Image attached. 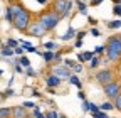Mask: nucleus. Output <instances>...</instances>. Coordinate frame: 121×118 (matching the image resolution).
Segmentation results:
<instances>
[{"label":"nucleus","instance_id":"f257e3e1","mask_svg":"<svg viewBox=\"0 0 121 118\" xmlns=\"http://www.w3.org/2000/svg\"><path fill=\"white\" fill-rule=\"evenodd\" d=\"M12 12H13V27L17 31H22V32H27V29L30 25V12L24 9L22 4H12L10 5Z\"/></svg>","mask_w":121,"mask_h":118},{"label":"nucleus","instance_id":"f03ea898","mask_svg":"<svg viewBox=\"0 0 121 118\" xmlns=\"http://www.w3.org/2000/svg\"><path fill=\"white\" fill-rule=\"evenodd\" d=\"M60 19H62V17H60V14H57L56 10H45V12H42L40 15H39L37 20L51 32V31H54V29L59 25Z\"/></svg>","mask_w":121,"mask_h":118},{"label":"nucleus","instance_id":"7ed1b4c3","mask_svg":"<svg viewBox=\"0 0 121 118\" xmlns=\"http://www.w3.org/2000/svg\"><path fill=\"white\" fill-rule=\"evenodd\" d=\"M106 57H108V61H118L121 57V41L118 36H111L106 42Z\"/></svg>","mask_w":121,"mask_h":118},{"label":"nucleus","instance_id":"20e7f679","mask_svg":"<svg viewBox=\"0 0 121 118\" xmlns=\"http://www.w3.org/2000/svg\"><path fill=\"white\" fill-rule=\"evenodd\" d=\"M103 91H104V95H106V98H108V100H114V98L121 93V84L113 79V81H109V83L103 84Z\"/></svg>","mask_w":121,"mask_h":118},{"label":"nucleus","instance_id":"39448f33","mask_svg":"<svg viewBox=\"0 0 121 118\" xmlns=\"http://www.w3.org/2000/svg\"><path fill=\"white\" fill-rule=\"evenodd\" d=\"M49 31L45 29L39 20H35V22H30V25H29V29H27V34L30 36V37H42V36H45Z\"/></svg>","mask_w":121,"mask_h":118},{"label":"nucleus","instance_id":"423d86ee","mask_svg":"<svg viewBox=\"0 0 121 118\" xmlns=\"http://www.w3.org/2000/svg\"><path fill=\"white\" fill-rule=\"evenodd\" d=\"M94 79L99 83V84H106V83H109V81H113L114 79V73L111 71V69H99L96 74H94Z\"/></svg>","mask_w":121,"mask_h":118},{"label":"nucleus","instance_id":"0eeeda50","mask_svg":"<svg viewBox=\"0 0 121 118\" xmlns=\"http://www.w3.org/2000/svg\"><path fill=\"white\" fill-rule=\"evenodd\" d=\"M52 73L56 76H59L60 79H69V76L72 74V69L67 68V66H64V64H57V66H54Z\"/></svg>","mask_w":121,"mask_h":118},{"label":"nucleus","instance_id":"6e6552de","mask_svg":"<svg viewBox=\"0 0 121 118\" xmlns=\"http://www.w3.org/2000/svg\"><path fill=\"white\" fill-rule=\"evenodd\" d=\"M60 83H62V79H60L59 76H56L54 73H51V74L45 76V84H47L49 88H57V86H60Z\"/></svg>","mask_w":121,"mask_h":118},{"label":"nucleus","instance_id":"1a4fd4ad","mask_svg":"<svg viewBox=\"0 0 121 118\" xmlns=\"http://www.w3.org/2000/svg\"><path fill=\"white\" fill-rule=\"evenodd\" d=\"M12 118H30V116L27 115V108H24L20 105V106H13L12 108Z\"/></svg>","mask_w":121,"mask_h":118},{"label":"nucleus","instance_id":"9d476101","mask_svg":"<svg viewBox=\"0 0 121 118\" xmlns=\"http://www.w3.org/2000/svg\"><path fill=\"white\" fill-rule=\"evenodd\" d=\"M67 2H69V0H56L54 5H52V10H56L57 14H60V17H62V14H64L66 7H67Z\"/></svg>","mask_w":121,"mask_h":118},{"label":"nucleus","instance_id":"9b49d317","mask_svg":"<svg viewBox=\"0 0 121 118\" xmlns=\"http://www.w3.org/2000/svg\"><path fill=\"white\" fill-rule=\"evenodd\" d=\"M0 56H2V57H13L15 56L13 47L7 46V44H2V47H0Z\"/></svg>","mask_w":121,"mask_h":118},{"label":"nucleus","instance_id":"f8f14e48","mask_svg":"<svg viewBox=\"0 0 121 118\" xmlns=\"http://www.w3.org/2000/svg\"><path fill=\"white\" fill-rule=\"evenodd\" d=\"M76 32H78V31H76L74 27H69V29H67V32L62 34L59 39H60V41H64V42H69V41H72V39L76 37Z\"/></svg>","mask_w":121,"mask_h":118},{"label":"nucleus","instance_id":"ddd939ff","mask_svg":"<svg viewBox=\"0 0 121 118\" xmlns=\"http://www.w3.org/2000/svg\"><path fill=\"white\" fill-rule=\"evenodd\" d=\"M54 57H56V51L45 49V51L42 52V59L45 61V64H52V63H54Z\"/></svg>","mask_w":121,"mask_h":118},{"label":"nucleus","instance_id":"4468645a","mask_svg":"<svg viewBox=\"0 0 121 118\" xmlns=\"http://www.w3.org/2000/svg\"><path fill=\"white\" fill-rule=\"evenodd\" d=\"M72 86H76V88H78V90H82V81H81V78L78 76V74H74V73H72V74L69 76V79H67Z\"/></svg>","mask_w":121,"mask_h":118},{"label":"nucleus","instance_id":"2eb2a0df","mask_svg":"<svg viewBox=\"0 0 121 118\" xmlns=\"http://www.w3.org/2000/svg\"><path fill=\"white\" fill-rule=\"evenodd\" d=\"M76 7H78V12L81 15H87V4L82 2V0H76Z\"/></svg>","mask_w":121,"mask_h":118},{"label":"nucleus","instance_id":"dca6fc26","mask_svg":"<svg viewBox=\"0 0 121 118\" xmlns=\"http://www.w3.org/2000/svg\"><path fill=\"white\" fill-rule=\"evenodd\" d=\"M106 27H108L109 31H118V29H121V19H114V20H109L108 24H106Z\"/></svg>","mask_w":121,"mask_h":118},{"label":"nucleus","instance_id":"f3484780","mask_svg":"<svg viewBox=\"0 0 121 118\" xmlns=\"http://www.w3.org/2000/svg\"><path fill=\"white\" fill-rule=\"evenodd\" d=\"M0 118H12V108L0 106Z\"/></svg>","mask_w":121,"mask_h":118},{"label":"nucleus","instance_id":"a211bd4d","mask_svg":"<svg viewBox=\"0 0 121 118\" xmlns=\"http://www.w3.org/2000/svg\"><path fill=\"white\" fill-rule=\"evenodd\" d=\"M10 96H15V90H13L12 86H9L4 93H0V98H2V100H7V98H10Z\"/></svg>","mask_w":121,"mask_h":118},{"label":"nucleus","instance_id":"6ab92c4d","mask_svg":"<svg viewBox=\"0 0 121 118\" xmlns=\"http://www.w3.org/2000/svg\"><path fill=\"white\" fill-rule=\"evenodd\" d=\"M99 110H103V111H111V110H114V103L104 101V103H101V105H99Z\"/></svg>","mask_w":121,"mask_h":118},{"label":"nucleus","instance_id":"aec40b11","mask_svg":"<svg viewBox=\"0 0 121 118\" xmlns=\"http://www.w3.org/2000/svg\"><path fill=\"white\" fill-rule=\"evenodd\" d=\"M99 64H101V59H99V56H94L93 59L89 61V69H96V68H99Z\"/></svg>","mask_w":121,"mask_h":118},{"label":"nucleus","instance_id":"412c9836","mask_svg":"<svg viewBox=\"0 0 121 118\" xmlns=\"http://www.w3.org/2000/svg\"><path fill=\"white\" fill-rule=\"evenodd\" d=\"M44 49H49V51H57L59 49V46L54 42V41H45L44 42Z\"/></svg>","mask_w":121,"mask_h":118},{"label":"nucleus","instance_id":"4be33fe9","mask_svg":"<svg viewBox=\"0 0 121 118\" xmlns=\"http://www.w3.org/2000/svg\"><path fill=\"white\" fill-rule=\"evenodd\" d=\"M91 116H93V118H111L108 115V111H103V110H98L94 113H91Z\"/></svg>","mask_w":121,"mask_h":118},{"label":"nucleus","instance_id":"5701e85b","mask_svg":"<svg viewBox=\"0 0 121 118\" xmlns=\"http://www.w3.org/2000/svg\"><path fill=\"white\" fill-rule=\"evenodd\" d=\"M5 20L9 22V24H13V12H12V9H10V5L5 9Z\"/></svg>","mask_w":121,"mask_h":118},{"label":"nucleus","instance_id":"b1692460","mask_svg":"<svg viewBox=\"0 0 121 118\" xmlns=\"http://www.w3.org/2000/svg\"><path fill=\"white\" fill-rule=\"evenodd\" d=\"M12 66H13V71L17 73V74H24V73H25V68H24V66H22L19 61H15Z\"/></svg>","mask_w":121,"mask_h":118},{"label":"nucleus","instance_id":"393cba45","mask_svg":"<svg viewBox=\"0 0 121 118\" xmlns=\"http://www.w3.org/2000/svg\"><path fill=\"white\" fill-rule=\"evenodd\" d=\"M19 63L24 66V68H30V59L25 56V54H22V56H19Z\"/></svg>","mask_w":121,"mask_h":118},{"label":"nucleus","instance_id":"a878e982","mask_svg":"<svg viewBox=\"0 0 121 118\" xmlns=\"http://www.w3.org/2000/svg\"><path fill=\"white\" fill-rule=\"evenodd\" d=\"M94 56H96V52H94V51H84V52H82L84 63H89V61H91V59H93Z\"/></svg>","mask_w":121,"mask_h":118},{"label":"nucleus","instance_id":"bb28decb","mask_svg":"<svg viewBox=\"0 0 121 118\" xmlns=\"http://www.w3.org/2000/svg\"><path fill=\"white\" fill-rule=\"evenodd\" d=\"M45 118H59V111L56 108H51L49 111H45Z\"/></svg>","mask_w":121,"mask_h":118},{"label":"nucleus","instance_id":"cd10ccee","mask_svg":"<svg viewBox=\"0 0 121 118\" xmlns=\"http://www.w3.org/2000/svg\"><path fill=\"white\" fill-rule=\"evenodd\" d=\"M71 12H72V2L69 0V2H67V7H66V10H64V14H62V19L69 17V15H71Z\"/></svg>","mask_w":121,"mask_h":118},{"label":"nucleus","instance_id":"c85d7f7f","mask_svg":"<svg viewBox=\"0 0 121 118\" xmlns=\"http://www.w3.org/2000/svg\"><path fill=\"white\" fill-rule=\"evenodd\" d=\"M5 44H7V46H10V47H13V49H15V47L19 46V41H17V39H13V37H9Z\"/></svg>","mask_w":121,"mask_h":118},{"label":"nucleus","instance_id":"c756f323","mask_svg":"<svg viewBox=\"0 0 121 118\" xmlns=\"http://www.w3.org/2000/svg\"><path fill=\"white\" fill-rule=\"evenodd\" d=\"M113 103H114V110L121 111V93H119V95L114 98V101H113Z\"/></svg>","mask_w":121,"mask_h":118},{"label":"nucleus","instance_id":"7c9ffc66","mask_svg":"<svg viewBox=\"0 0 121 118\" xmlns=\"http://www.w3.org/2000/svg\"><path fill=\"white\" fill-rule=\"evenodd\" d=\"M62 64H64V66H67V68H71V69H72V68H74V66H76V64H78V61H74V59H64V61H62Z\"/></svg>","mask_w":121,"mask_h":118},{"label":"nucleus","instance_id":"2f4dec72","mask_svg":"<svg viewBox=\"0 0 121 118\" xmlns=\"http://www.w3.org/2000/svg\"><path fill=\"white\" fill-rule=\"evenodd\" d=\"M25 76H29V78H34V76H37V71H34L32 68H25V73H24Z\"/></svg>","mask_w":121,"mask_h":118},{"label":"nucleus","instance_id":"473e14b6","mask_svg":"<svg viewBox=\"0 0 121 118\" xmlns=\"http://www.w3.org/2000/svg\"><path fill=\"white\" fill-rule=\"evenodd\" d=\"M22 106H24V108H27V110H34L37 105H35L34 101H24V103H22Z\"/></svg>","mask_w":121,"mask_h":118},{"label":"nucleus","instance_id":"72a5a7b5","mask_svg":"<svg viewBox=\"0 0 121 118\" xmlns=\"http://www.w3.org/2000/svg\"><path fill=\"white\" fill-rule=\"evenodd\" d=\"M113 14H114L116 17H121V4H116L113 7Z\"/></svg>","mask_w":121,"mask_h":118},{"label":"nucleus","instance_id":"f704fd0d","mask_svg":"<svg viewBox=\"0 0 121 118\" xmlns=\"http://www.w3.org/2000/svg\"><path fill=\"white\" fill-rule=\"evenodd\" d=\"M13 52H15V56H22V54H25V49H24V47L20 46V44H19V46L13 49Z\"/></svg>","mask_w":121,"mask_h":118},{"label":"nucleus","instance_id":"c9c22d12","mask_svg":"<svg viewBox=\"0 0 121 118\" xmlns=\"http://www.w3.org/2000/svg\"><path fill=\"white\" fill-rule=\"evenodd\" d=\"M104 51H106V46H96V47H94V52H96V56H101Z\"/></svg>","mask_w":121,"mask_h":118},{"label":"nucleus","instance_id":"e433bc0d","mask_svg":"<svg viewBox=\"0 0 121 118\" xmlns=\"http://www.w3.org/2000/svg\"><path fill=\"white\" fill-rule=\"evenodd\" d=\"M72 73H74V74H81V73H82V64H76L72 68Z\"/></svg>","mask_w":121,"mask_h":118},{"label":"nucleus","instance_id":"4c0bfd02","mask_svg":"<svg viewBox=\"0 0 121 118\" xmlns=\"http://www.w3.org/2000/svg\"><path fill=\"white\" fill-rule=\"evenodd\" d=\"M89 108H91V101L84 100L82 101V111H89Z\"/></svg>","mask_w":121,"mask_h":118},{"label":"nucleus","instance_id":"58836bf2","mask_svg":"<svg viewBox=\"0 0 121 118\" xmlns=\"http://www.w3.org/2000/svg\"><path fill=\"white\" fill-rule=\"evenodd\" d=\"M86 34H87V31H78L76 32V39H84Z\"/></svg>","mask_w":121,"mask_h":118},{"label":"nucleus","instance_id":"ea45409f","mask_svg":"<svg viewBox=\"0 0 121 118\" xmlns=\"http://www.w3.org/2000/svg\"><path fill=\"white\" fill-rule=\"evenodd\" d=\"M89 34H91V36H94V37H99V36H101V32L98 31L96 27H93V29H91V31H89Z\"/></svg>","mask_w":121,"mask_h":118},{"label":"nucleus","instance_id":"a19ab883","mask_svg":"<svg viewBox=\"0 0 121 118\" xmlns=\"http://www.w3.org/2000/svg\"><path fill=\"white\" fill-rule=\"evenodd\" d=\"M74 47H76V49H81V47H82V39H76V41H74Z\"/></svg>","mask_w":121,"mask_h":118},{"label":"nucleus","instance_id":"79ce46f5","mask_svg":"<svg viewBox=\"0 0 121 118\" xmlns=\"http://www.w3.org/2000/svg\"><path fill=\"white\" fill-rule=\"evenodd\" d=\"M32 98H42V93L39 90H32Z\"/></svg>","mask_w":121,"mask_h":118},{"label":"nucleus","instance_id":"37998d69","mask_svg":"<svg viewBox=\"0 0 121 118\" xmlns=\"http://www.w3.org/2000/svg\"><path fill=\"white\" fill-rule=\"evenodd\" d=\"M78 98H79L81 101H84V100H86V95H84V91H82V90H78Z\"/></svg>","mask_w":121,"mask_h":118},{"label":"nucleus","instance_id":"c03bdc74","mask_svg":"<svg viewBox=\"0 0 121 118\" xmlns=\"http://www.w3.org/2000/svg\"><path fill=\"white\" fill-rule=\"evenodd\" d=\"M98 110H99V105H94V103H91L89 111H91V113H94V111H98Z\"/></svg>","mask_w":121,"mask_h":118},{"label":"nucleus","instance_id":"a18cd8bd","mask_svg":"<svg viewBox=\"0 0 121 118\" xmlns=\"http://www.w3.org/2000/svg\"><path fill=\"white\" fill-rule=\"evenodd\" d=\"M104 2V0H91V5H93V7H98V5H101Z\"/></svg>","mask_w":121,"mask_h":118},{"label":"nucleus","instance_id":"49530a36","mask_svg":"<svg viewBox=\"0 0 121 118\" xmlns=\"http://www.w3.org/2000/svg\"><path fill=\"white\" fill-rule=\"evenodd\" d=\"M87 20H89V24H91V25H96V24H98V20H96L94 17H91V15H87Z\"/></svg>","mask_w":121,"mask_h":118},{"label":"nucleus","instance_id":"de8ad7c7","mask_svg":"<svg viewBox=\"0 0 121 118\" xmlns=\"http://www.w3.org/2000/svg\"><path fill=\"white\" fill-rule=\"evenodd\" d=\"M45 103H47L51 108H56V101H54V100H45Z\"/></svg>","mask_w":121,"mask_h":118},{"label":"nucleus","instance_id":"09e8293b","mask_svg":"<svg viewBox=\"0 0 121 118\" xmlns=\"http://www.w3.org/2000/svg\"><path fill=\"white\" fill-rule=\"evenodd\" d=\"M78 61L81 64H84V57H82V52H78Z\"/></svg>","mask_w":121,"mask_h":118},{"label":"nucleus","instance_id":"8fccbe9b","mask_svg":"<svg viewBox=\"0 0 121 118\" xmlns=\"http://www.w3.org/2000/svg\"><path fill=\"white\" fill-rule=\"evenodd\" d=\"M113 4L116 5V4H121V0H113Z\"/></svg>","mask_w":121,"mask_h":118},{"label":"nucleus","instance_id":"3c124183","mask_svg":"<svg viewBox=\"0 0 121 118\" xmlns=\"http://www.w3.org/2000/svg\"><path fill=\"white\" fill-rule=\"evenodd\" d=\"M59 118H69V116H66V115H59Z\"/></svg>","mask_w":121,"mask_h":118},{"label":"nucleus","instance_id":"603ef678","mask_svg":"<svg viewBox=\"0 0 121 118\" xmlns=\"http://www.w3.org/2000/svg\"><path fill=\"white\" fill-rule=\"evenodd\" d=\"M2 74H4V69H0V76H2Z\"/></svg>","mask_w":121,"mask_h":118},{"label":"nucleus","instance_id":"864d4df0","mask_svg":"<svg viewBox=\"0 0 121 118\" xmlns=\"http://www.w3.org/2000/svg\"><path fill=\"white\" fill-rule=\"evenodd\" d=\"M82 2H86V4H87V2H91V0H82Z\"/></svg>","mask_w":121,"mask_h":118},{"label":"nucleus","instance_id":"5fc2aeb1","mask_svg":"<svg viewBox=\"0 0 121 118\" xmlns=\"http://www.w3.org/2000/svg\"><path fill=\"white\" fill-rule=\"evenodd\" d=\"M118 37H119V41H121V34H119V36H118Z\"/></svg>","mask_w":121,"mask_h":118},{"label":"nucleus","instance_id":"6e6d98bb","mask_svg":"<svg viewBox=\"0 0 121 118\" xmlns=\"http://www.w3.org/2000/svg\"><path fill=\"white\" fill-rule=\"evenodd\" d=\"M0 47H2V41H0Z\"/></svg>","mask_w":121,"mask_h":118},{"label":"nucleus","instance_id":"4d7b16f0","mask_svg":"<svg viewBox=\"0 0 121 118\" xmlns=\"http://www.w3.org/2000/svg\"><path fill=\"white\" fill-rule=\"evenodd\" d=\"M0 14H2V9H0Z\"/></svg>","mask_w":121,"mask_h":118}]
</instances>
